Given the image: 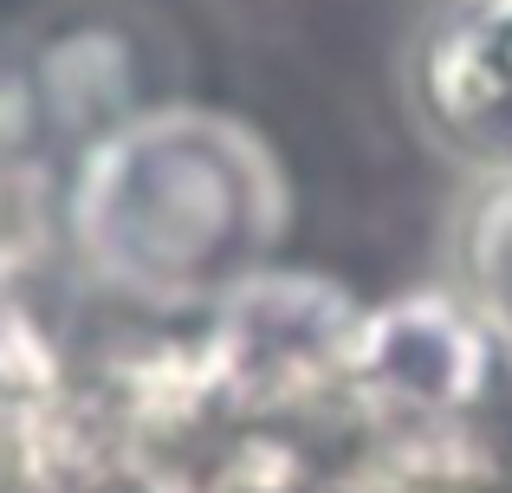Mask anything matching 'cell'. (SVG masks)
I'll list each match as a JSON object with an SVG mask.
<instances>
[{"label":"cell","mask_w":512,"mask_h":493,"mask_svg":"<svg viewBox=\"0 0 512 493\" xmlns=\"http://www.w3.org/2000/svg\"><path fill=\"white\" fill-rule=\"evenodd\" d=\"M65 228L111 292L156 305L201 299L253 279L286 228V182L247 124L143 111L85 143Z\"/></svg>","instance_id":"1"},{"label":"cell","mask_w":512,"mask_h":493,"mask_svg":"<svg viewBox=\"0 0 512 493\" xmlns=\"http://www.w3.org/2000/svg\"><path fill=\"white\" fill-rule=\"evenodd\" d=\"M422 130L480 176L512 169V0H441L409 52Z\"/></svg>","instance_id":"2"},{"label":"cell","mask_w":512,"mask_h":493,"mask_svg":"<svg viewBox=\"0 0 512 493\" xmlns=\"http://www.w3.org/2000/svg\"><path fill=\"white\" fill-rule=\"evenodd\" d=\"M480 338L487 331L448 299H409L389 305L363 331V364L402 383L409 396H461L480 377Z\"/></svg>","instance_id":"3"},{"label":"cell","mask_w":512,"mask_h":493,"mask_svg":"<svg viewBox=\"0 0 512 493\" xmlns=\"http://www.w3.org/2000/svg\"><path fill=\"white\" fill-rule=\"evenodd\" d=\"M137 65H130V46L124 33H104V26H91V33H72L59 39V46L39 59L33 85H39V104H46V130H59V137H111V130H124L137 111Z\"/></svg>","instance_id":"4"},{"label":"cell","mask_w":512,"mask_h":493,"mask_svg":"<svg viewBox=\"0 0 512 493\" xmlns=\"http://www.w3.org/2000/svg\"><path fill=\"white\" fill-rule=\"evenodd\" d=\"M454 266L480 325L512 338V169L487 176L454 221Z\"/></svg>","instance_id":"5"},{"label":"cell","mask_w":512,"mask_h":493,"mask_svg":"<svg viewBox=\"0 0 512 493\" xmlns=\"http://www.w3.org/2000/svg\"><path fill=\"white\" fill-rule=\"evenodd\" d=\"M46 130V104H39L33 72L20 65H0V176L33 150V137Z\"/></svg>","instance_id":"6"}]
</instances>
